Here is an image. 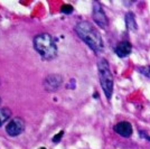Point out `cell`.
Returning a JSON list of instances; mask_svg holds the SVG:
<instances>
[{"instance_id": "obj_1", "label": "cell", "mask_w": 150, "mask_h": 149, "mask_svg": "<svg viewBox=\"0 0 150 149\" xmlns=\"http://www.w3.org/2000/svg\"><path fill=\"white\" fill-rule=\"evenodd\" d=\"M75 33L91 50L99 53L104 48L103 39L100 31H98L91 23L88 21H80L75 26Z\"/></svg>"}, {"instance_id": "obj_2", "label": "cell", "mask_w": 150, "mask_h": 149, "mask_svg": "<svg viewBox=\"0 0 150 149\" xmlns=\"http://www.w3.org/2000/svg\"><path fill=\"white\" fill-rule=\"evenodd\" d=\"M34 48L46 61L54 60L57 56V46L50 34H39L34 38Z\"/></svg>"}, {"instance_id": "obj_3", "label": "cell", "mask_w": 150, "mask_h": 149, "mask_svg": "<svg viewBox=\"0 0 150 149\" xmlns=\"http://www.w3.org/2000/svg\"><path fill=\"white\" fill-rule=\"evenodd\" d=\"M98 68H99V77L102 90L105 94L106 99L110 100L113 93V75L109 62L105 58H101L98 63Z\"/></svg>"}, {"instance_id": "obj_4", "label": "cell", "mask_w": 150, "mask_h": 149, "mask_svg": "<svg viewBox=\"0 0 150 149\" xmlns=\"http://www.w3.org/2000/svg\"><path fill=\"white\" fill-rule=\"evenodd\" d=\"M92 16L95 21V24L100 26L102 28L105 29L109 26V19L106 17L105 11L103 10V7L99 1H94L93 2V11H92Z\"/></svg>"}, {"instance_id": "obj_5", "label": "cell", "mask_w": 150, "mask_h": 149, "mask_svg": "<svg viewBox=\"0 0 150 149\" xmlns=\"http://www.w3.org/2000/svg\"><path fill=\"white\" fill-rule=\"evenodd\" d=\"M25 121L24 119L16 117V118L11 119L8 124L6 126V132L8 136L10 137H17L21 135L24 130H25Z\"/></svg>"}, {"instance_id": "obj_6", "label": "cell", "mask_w": 150, "mask_h": 149, "mask_svg": "<svg viewBox=\"0 0 150 149\" xmlns=\"http://www.w3.org/2000/svg\"><path fill=\"white\" fill-rule=\"evenodd\" d=\"M63 83V77L59 74H50L44 80V87L47 92L57 91Z\"/></svg>"}, {"instance_id": "obj_7", "label": "cell", "mask_w": 150, "mask_h": 149, "mask_svg": "<svg viewBox=\"0 0 150 149\" xmlns=\"http://www.w3.org/2000/svg\"><path fill=\"white\" fill-rule=\"evenodd\" d=\"M114 131L120 135L121 137H125V138H130L132 136V132H133V129H132V126L130 122L128 121H121V122H118V123L114 126Z\"/></svg>"}, {"instance_id": "obj_8", "label": "cell", "mask_w": 150, "mask_h": 149, "mask_svg": "<svg viewBox=\"0 0 150 149\" xmlns=\"http://www.w3.org/2000/svg\"><path fill=\"white\" fill-rule=\"evenodd\" d=\"M115 54L119 56V57H127V56H129L131 54L132 52V45L130 42H128V40H123V42H121V43L115 47Z\"/></svg>"}, {"instance_id": "obj_9", "label": "cell", "mask_w": 150, "mask_h": 149, "mask_svg": "<svg viewBox=\"0 0 150 149\" xmlns=\"http://www.w3.org/2000/svg\"><path fill=\"white\" fill-rule=\"evenodd\" d=\"M125 26H127V28L129 29V31H136L138 29V25H137V21H136V16H134V13H132V11H128V13H125Z\"/></svg>"}, {"instance_id": "obj_10", "label": "cell", "mask_w": 150, "mask_h": 149, "mask_svg": "<svg viewBox=\"0 0 150 149\" xmlns=\"http://www.w3.org/2000/svg\"><path fill=\"white\" fill-rule=\"evenodd\" d=\"M11 117V110L9 108H1L0 109V127L7 122Z\"/></svg>"}, {"instance_id": "obj_11", "label": "cell", "mask_w": 150, "mask_h": 149, "mask_svg": "<svg viewBox=\"0 0 150 149\" xmlns=\"http://www.w3.org/2000/svg\"><path fill=\"white\" fill-rule=\"evenodd\" d=\"M138 71L141 73L142 75L147 76L150 79V65H146V66H140L138 67Z\"/></svg>"}, {"instance_id": "obj_12", "label": "cell", "mask_w": 150, "mask_h": 149, "mask_svg": "<svg viewBox=\"0 0 150 149\" xmlns=\"http://www.w3.org/2000/svg\"><path fill=\"white\" fill-rule=\"evenodd\" d=\"M73 10H74V8L72 5H69V4H66V5H63L62 8H61V11L63 13H66V15H69V13H73Z\"/></svg>"}, {"instance_id": "obj_13", "label": "cell", "mask_w": 150, "mask_h": 149, "mask_svg": "<svg viewBox=\"0 0 150 149\" xmlns=\"http://www.w3.org/2000/svg\"><path fill=\"white\" fill-rule=\"evenodd\" d=\"M63 136H64V131L61 130L57 135H55V136L53 137V139H52V140H53V143H59V141H61V139L63 138Z\"/></svg>"}, {"instance_id": "obj_14", "label": "cell", "mask_w": 150, "mask_h": 149, "mask_svg": "<svg viewBox=\"0 0 150 149\" xmlns=\"http://www.w3.org/2000/svg\"><path fill=\"white\" fill-rule=\"evenodd\" d=\"M147 139H148V140H150V137H147Z\"/></svg>"}, {"instance_id": "obj_15", "label": "cell", "mask_w": 150, "mask_h": 149, "mask_svg": "<svg viewBox=\"0 0 150 149\" xmlns=\"http://www.w3.org/2000/svg\"><path fill=\"white\" fill-rule=\"evenodd\" d=\"M39 149H46V148H44V147H43V148H39Z\"/></svg>"}, {"instance_id": "obj_16", "label": "cell", "mask_w": 150, "mask_h": 149, "mask_svg": "<svg viewBox=\"0 0 150 149\" xmlns=\"http://www.w3.org/2000/svg\"><path fill=\"white\" fill-rule=\"evenodd\" d=\"M0 103H1V98H0Z\"/></svg>"}]
</instances>
